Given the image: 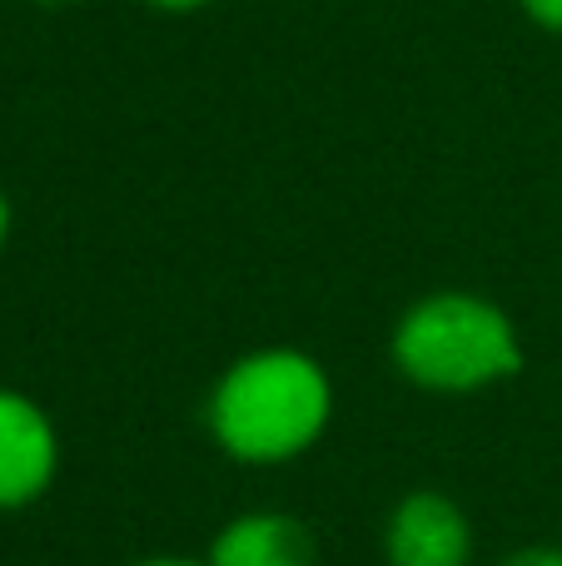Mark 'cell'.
Instances as JSON below:
<instances>
[{"label":"cell","mask_w":562,"mask_h":566,"mask_svg":"<svg viewBox=\"0 0 562 566\" xmlns=\"http://www.w3.org/2000/svg\"><path fill=\"white\" fill-rule=\"evenodd\" d=\"M513 6H518V15H523L533 30L562 40V0H513Z\"/></svg>","instance_id":"obj_6"},{"label":"cell","mask_w":562,"mask_h":566,"mask_svg":"<svg viewBox=\"0 0 562 566\" xmlns=\"http://www.w3.org/2000/svg\"><path fill=\"white\" fill-rule=\"evenodd\" d=\"M378 552L384 566H473L478 527L454 492L414 488L388 507Z\"/></svg>","instance_id":"obj_3"},{"label":"cell","mask_w":562,"mask_h":566,"mask_svg":"<svg viewBox=\"0 0 562 566\" xmlns=\"http://www.w3.org/2000/svg\"><path fill=\"white\" fill-rule=\"evenodd\" d=\"M339 412L334 373L294 343H259L229 358L205 392V432L235 468H289L329 438Z\"/></svg>","instance_id":"obj_1"},{"label":"cell","mask_w":562,"mask_h":566,"mask_svg":"<svg viewBox=\"0 0 562 566\" xmlns=\"http://www.w3.org/2000/svg\"><path fill=\"white\" fill-rule=\"evenodd\" d=\"M319 537L299 512L249 507L219 522L205 547V566H319Z\"/></svg>","instance_id":"obj_5"},{"label":"cell","mask_w":562,"mask_h":566,"mask_svg":"<svg viewBox=\"0 0 562 566\" xmlns=\"http://www.w3.org/2000/svg\"><path fill=\"white\" fill-rule=\"evenodd\" d=\"M125 566H205V557H185V552H155V557H139Z\"/></svg>","instance_id":"obj_9"},{"label":"cell","mask_w":562,"mask_h":566,"mask_svg":"<svg viewBox=\"0 0 562 566\" xmlns=\"http://www.w3.org/2000/svg\"><path fill=\"white\" fill-rule=\"evenodd\" d=\"M30 6H40V10H70V6H80V0H30Z\"/></svg>","instance_id":"obj_11"},{"label":"cell","mask_w":562,"mask_h":566,"mask_svg":"<svg viewBox=\"0 0 562 566\" xmlns=\"http://www.w3.org/2000/svg\"><path fill=\"white\" fill-rule=\"evenodd\" d=\"M523 333L498 298L478 289L418 293L388 328V368L434 398H473L523 373Z\"/></svg>","instance_id":"obj_2"},{"label":"cell","mask_w":562,"mask_h":566,"mask_svg":"<svg viewBox=\"0 0 562 566\" xmlns=\"http://www.w3.org/2000/svg\"><path fill=\"white\" fill-rule=\"evenodd\" d=\"M10 234H15V205H10L6 185H0V254L10 249Z\"/></svg>","instance_id":"obj_10"},{"label":"cell","mask_w":562,"mask_h":566,"mask_svg":"<svg viewBox=\"0 0 562 566\" xmlns=\"http://www.w3.org/2000/svg\"><path fill=\"white\" fill-rule=\"evenodd\" d=\"M498 566H562V547L558 542H528V547L508 552Z\"/></svg>","instance_id":"obj_7"},{"label":"cell","mask_w":562,"mask_h":566,"mask_svg":"<svg viewBox=\"0 0 562 566\" xmlns=\"http://www.w3.org/2000/svg\"><path fill=\"white\" fill-rule=\"evenodd\" d=\"M60 428L40 398L0 382V512H30L60 478Z\"/></svg>","instance_id":"obj_4"},{"label":"cell","mask_w":562,"mask_h":566,"mask_svg":"<svg viewBox=\"0 0 562 566\" xmlns=\"http://www.w3.org/2000/svg\"><path fill=\"white\" fill-rule=\"evenodd\" d=\"M135 6L155 10V15H199V10H209L215 0H135Z\"/></svg>","instance_id":"obj_8"}]
</instances>
